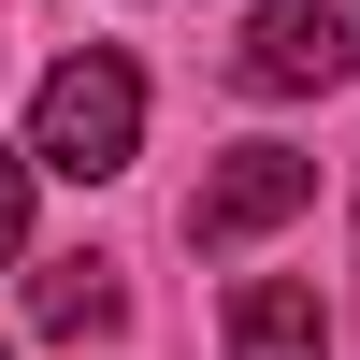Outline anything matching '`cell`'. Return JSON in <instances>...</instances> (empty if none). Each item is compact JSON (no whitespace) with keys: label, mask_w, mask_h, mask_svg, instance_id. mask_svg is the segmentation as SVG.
I'll return each mask as SVG.
<instances>
[{"label":"cell","mask_w":360,"mask_h":360,"mask_svg":"<svg viewBox=\"0 0 360 360\" xmlns=\"http://www.w3.org/2000/svg\"><path fill=\"white\" fill-rule=\"evenodd\" d=\"M130 144H144V72H130L115 44L58 58V72H44V101H29V159H44V173H72V188H101V173H130Z\"/></svg>","instance_id":"cell-1"},{"label":"cell","mask_w":360,"mask_h":360,"mask_svg":"<svg viewBox=\"0 0 360 360\" xmlns=\"http://www.w3.org/2000/svg\"><path fill=\"white\" fill-rule=\"evenodd\" d=\"M346 58H360V29L332 0H259L245 44H231V86L245 101H317V86H346Z\"/></svg>","instance_id":"cell-2"},{"label":"cell","mask_w":360,"mask_h":360,"mask_svg":"<svg viewBox=\"0 0 360 360\" xmlns=\"http://www.w3.org/2000/svg\"><path fill=\"white\" fill-rule=\"evenodd\" d=\"M317 202V159H288V144H231L217 173H202L188 202V245H259V231H288Z\"/></svg>","instance_id":"cell-3"},{"label":"cell","mask_w":360,"mask_h":360,"mask_svg":"<svg viewBox=\"0 0 360 360\" xmlns=\"http://www.w3.org/2000/svg\"><path fill=\"white\" fill-rule=\"evenodd\" d=\"M231 360H332V317H317V288L245 274V288H231Z\"/></svg>","instance_id":"cell-4"},{"label":"cell","mask_w":360,"mask_h":360,"mask_svg":"<svg viewBox=\"0 0 360 360\" xmlns=\"http://www.w3.org/2000/svg\"><path fill=\"white\" fill-rule=\"evenodd\" d=\"M29 317H44L58 346H86V332L130 317V288H115V259H44V274H29Z\"/></svg>","instance_id":"cell-5"},{"label":"cell","mask_w":360,"mask_h":360,"mask_svg":"<svg viewBox=\"0 0 360 360\" xmlns=\"http://www.w3.org/2000/svg\"><path fill=\"white\" fill-rule=\"evenodd\" d=\"M15 245H29V159L0 144V259H15Z\"/></svg>","instance_id":"cell-6"},{"label":"cell","mask_w":360,"mask_h":360,"mask_svg":"<svg viewBox=\"0 0 360 360\" xmlns=\"http://www.w3.org/2000/svg\"><path fill=\"white\" fill-rule=\"evenodd\" d=\"M346 259H360V217H346Z\"/></svg>","instance_id":"cell-7"}]
</instances>
